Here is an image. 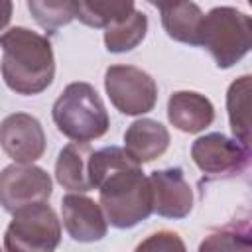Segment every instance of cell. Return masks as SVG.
Returning <instances> with one entry per match:
<instances>
[{"label":"cell","instance_id":"cell-1","mask_svg":"<svg viewBox=\"0 0 252 252\" xmlns=\"http://www.w3.org/2000/svg\"><path fill=\"white\" fill-rule=\"evenodd\" d=\"M91 187L98 189L100 209L114 228H132L154 213L150 179L124 148L106 146L89 158Z\"/></svg>","mask_w":252,"mask_h":252},{"label":"cell","instance_id":"cell-2","mask_svg":"<svg viewBox=\"0 0 252 252\" xmlns=\"http://www.w3.org/2000/svg\"><path fill=\"white\" fill-rule=\"evenodd\" d=\"M0 49L2 79L16 94H39L53 83L55 57L45 35L16 26L0 35Z\"/></svg>","mask_w":252,"mask_h":252},{"label":"cell","instance_id":"cell-3","mask_svg":"<svg viewBox=\"0 0 252 252\" xmlns=\"http://www.w3.org/2000/svg\"><path fill=\"white\" fill-rule=\"evenodd\" d=\"M57 130L73 142L89 144L91 140L102 138L108 132L110 118L106 106L89 83H69L57 96L51 108Z\"/></svg>","mask_w":252,"mask_h":252},{"label":"cell","instance_id":"cell-4","mask_svg":"<svg viewBox=\"0 0 252 252\" xmlns=\"http://www.w3.org/2000/svg\"><path fill=\"white\" fill-rule=\"evenodd\" d=\"M199 45L213 55L219 69H230L252 47L250 16L232 6L209 10L201 22Z\"/></svg>","mask_w":252,"mask_h":252},{"label":"cell","instance_id":"cell-5","mask_svg":"<svg viewBox=\"0 0 252 252\" xmlns=\"http://www.w3.org/2000/svg\"><path fill=\"white\" fill-rule=\"evenodd\" d=\"M59 242L61 222L47 203L16 211L4 232L6 252H55Z\"/></svg>","mask_w":252,"mask_h":252},{"label":"cell","instance_id":"cell-6","mask_svg":"<svg viewBox=\"0 0 252 252\" xmlns=\"http://www.w3.org/2000/svg\"><path fill=\"white\" fill-rule=\"evenodd\" d=\"M104 91L112 106L126 116H142L158 102L156 81L134 65H110L104 73Z\"/></svg>","mask_w":252,"mask_h":252},{"label":"cell","instance_id":"cell-7","mask_svg":"<svg viewBox=\"0 0 252 252\" xmlns=\"http://www.w3.org/2000/svg\"><path fill=\"white\" fill-rule=\"evenodd\" d=\"M191 159L209 179L234 177L248 169L250 148L220 132H211L193 142Z\"/></svg>","mask_w":252,"mask_h":252},{"label":"cell","instance_id":"cell-8","mask_svg":"<svg viewBox=\"0 0 252 252\" xmlns=\"http://www.w3.org/2000/svg\"><path fill=\"white\" fill-rule=\"evenodd\" d=\"M53 183L49 173L33 163H12L0 171V207L16 213L24 207L47 203Z\"/></svg>","mask_w":252,"mask_h":252},{"label":"cell","instance_id":"cell-9","mask_svg":"<svg viewBox=\"0 0 252 252\" xmlns=\"http://www.w3.org/2000/svg\"><path fill=\"white\" fill-rule=\"evenodd\" d=\"M0 148L14 163H33L45 152L41 122L28 112L8 114L0 122Z\"/></svg>","mask_w":252,"mask_h":252},{"label":"cell","instance_id":"cell-10","mask_svg":"<svg viewBox=\"0 0 252 252\" xmlns=\"http://www.w3.org/2000/svg\"><path fill=\"white\" fill-rule=\"evenodd\" d=\"M154 213L163 219H185L193 209V191L181 167H167L150 173Z\"/></svg>","mask_w":252,"mask_h":252},{"label":"cell","instance_id":"cell-11","mask_svg":"<svg viewBox=\"0 0 252 252\" xmlns=\"http://www.w3.org/2000/svg\"><path fill=\"white\" fill-rule=\"evenodd\" d=\"M63 226L77 242H98L108 232L106 217L98 203L81 193H69L61 199Z\"/></svg>","mask_w":252,"mask_h":252},{"label":"cell","instance_id":"cell-12","mask_svg":"<svg viewBox=\"0 0 252 252\" xmlns=\"http://www.w3.org/2000/svg\"><path fill=\"white\" fill-rule=\"evenodd\" d=\"M169 122L185 134H199L215 120L213 102L195 91H175L167 100Z\"/></svg>","mask_w":252,"mask_h":252},{"label":"cell","instance_id":"cell-13","mask_svg":"<svg viewBox=\"0 0 252 252\" xmlns=\"http://www.w3.org/2000/svg\"><path fill=\"white\" fill-rule=\"evenodd\" d=\"M169 148V130L154 118H138L124 132V152L136 163H148Z\"/></svg>","mask_w":252,"mask_h":252},{"label":"cell","instance_id":"cell-14","mask_svg":"<svg viewBox=\"0 0 252 252\" xmlns=\"http://www.w3.org/2000/svg\"><path fill=\"white\" fill-rule=\"evenodd\" d=\"M156 6L161 14V26L171 39L199 45V30L205 14L195 2H161Z\"/></svg>","mask_w":252,"mask_h":252},{"label":"cell","instance_id":"cell-15","mask_svg":"<svg viewBox=\"0 0 252 252\" xmlns=\"http://www.w3.org/2000/svg\"><path fill=\"white\" fill-rule=\"evenodd\" d=\"M93 150L89 144L71 142L67 144L55 161V179L61 187L75 191V193H87L91 191V179H89V158Z\"/></svg>","mask_w":252,"mask_h":252},{"label":"cell","instance_id":"cell-16","mask_svg":"<svg viewBox=\"0 0 252 252\" xmlns=\"http://www.w3.org/2000/svg\"><path fill=\"white\" fill-rule=\"evenodd\" d=\"M148 32V16L140 10H132L104 28V45L110 53H126L138 47Z\"/></svg>","mask_w":252,"mask_h":252},{"label":"cell","instance_id":"cell-17","mask_svg":"<svg viewBox=\"0 0 252 252\" xmlns=\"http://www.w3.org/2000/svg\"><path fill=\"white\" fill-rule=\"evenodd\" d=\"M250 75H242L232 81L226 91V112L232 136L246 148H250Z\"/></svg>","mask_w":252,"mask_h":252},{"label":"cell","instance_id":"cell-18","mask_svg":"<svg viewBox=\"0 0 252 252\" xmlns=\"http://www.w3.org/2000/svg\"><path fill=\"white\" fill-rule=\"evenodd\" d=\"M199 252H252L248 220H232L209 232L199 244Z\"/></svg>","mask_w":252,"mask_h":252},{"label":"cell","instance_id":"cell-19","mask_svg":"<svg viewBox=\"0 0 252 252\" xmlns=\"http://www.w3.org/2000/svg\"><path fill=\"white\" fill-rule=\"evenodd\" d=\"M134 10L132 0L120 2H75V18L89 28H106L112 20Z\"/></svg>","mask_w":252,"mask_h":252},{"label":"cell","instance_id":"cell-20","mask_svg":"<svg viewBox=\"0 0 252 252\" xmlns=\"http://www.w3.org/2000/svg\"><path fill=\"white\" fill-rule=\"evenodd\" d=\"M28 10L32 12L33 20L49 33H53L55 30L71 24L75 20V2L69 0H30L28 2Z\"/></svg>","mask_w":252,"mask_h":252},{"label":"cell","instance_id":"cell-21","mask_svg":"<svg viewBox=\"0 0 252 252\" xmlns=\"http://www.w3.org/2000/svg\"><path fill=\"white\" fill-rule=\"evenodd\" d=\"M134 252H187V246L177 232L159 230L146 236Z\"/></svg>","mask_w":252,"mask_h":252},{"label":"cell","instance_id":"cell-22","mask_svg":"<svg viewBox=\"0 0 252 252\" xmlns=\"http://www.w3.org/2000/svg\"><path fill=\"white\" fill-rule=\"evenodd\" d=\"M12 10H14V4L10 0H0V32L10 24Z\"/></svg>","mask_w":252,"mask_h":252},{"label":"cell","instance_id":"cell-23","mask_svg":"<svg viewBox=\"0 0 252 252\" xmlns=\"http://www.w3.org/2000/svg\"><path fill=\"white\" fill-rule=\"evenodd\" d=\"M0 252H2V250H0Z\"/></svg>","mask_w":252,"mask_h":252}]
</instances>
